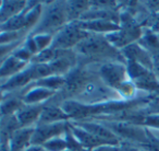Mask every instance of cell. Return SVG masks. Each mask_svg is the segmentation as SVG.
<instances>
[{
	"mask_svg": "<svg viewBox=\"0 0 159 151\" xmlns=\"http://www.w3.org/2000/svg\"><path fill=\"white\" fill-rule=\"evenodd\" d=\"M68 17V9L66 3H53L45 12L44 18L40 20L36 30L37 34H48L51 31L61 30L60 27Z\"/></svg>",
	"mask_w": 159,
	"mask_h": 151,
	"instance_id": "cell-1",
	"label": "cell"
},
{
	"mask_svg": "<svg viewBox=\"0 0 159 151\" xmlns=\"http://www.w3.org/2000/svg\"><path fill=\"white\" fill-rule=\"evenodd\" d=\"M89 36V33L80 27L77 22H73L66 27H62L56 37L52 40L51 47L55 49H64L68 47L79 45L84 38Z\"/></svg>",
	"mask_w": 159,
	"mask_h": 151,
	"instance_id": "cell-2",
	"label": "cell"
},
{
	"mask_svg": "<svg viewBox=\"0 0 159 151\" xmlns=\"http://www.w3.org/2000/svg\"><path fill=\"white\" fill-rule=\"evenodd\" d=\"M66 128H68V124H66L64 122L37 125L32 136L31 146H43L48 140L59 137L62 133H66Z\"/></svg>",
	"mask_w": 159,
	"mask_h": 151,
	"instance_id": "cell-3",
	"label": "cell"
},
{
	"mask_svg": "<svg viewBox=\"0 0 159 151\" xmlns=\"http://www.w3.org/2000/svg\"><path fill=\"white\" fill-rule=\"evenodd\" d=\"M76 47L80 53L86 56H100L102 54L108 55L110 51H115V49L111 48V46L108 44L106 37L97 35L84 38Z\"/></svg>",
	"mask_w": 159,
	"mask_h": 151,
	"instance_id": "cell-4",
	"label": "cell"
},
{
	"mask_svg": "<svg viewBox=\"0 0 159 151\" xmlns=\"http://www.w3.org/2000/svg\"><path fill=\"white\" fill-rule=\"evenodd\" d=\"M111 131H115L116 136L119 135L123 138L132 141H139L146 144L148 140V134L147 131L143 130L141 127H136L135 125L124 124V123H110L107 125Z\"/></svg>",
	"mask_w": 159,
	"mask_h": 151,
	"instance_id": "cell-5",
	"label": "cell"
},
{
	"mask_svg": "<svg viewBox=\"0 0 159 151\" xmlns=\"http://www.w3.org/2000/svg\"><path fill=\"white\" fill-rule=\"evenodd\" d=\"M76 126L81 127L84 130L91 133L92 135L96 136L99 139H102L105 141H107L110 144H117L118 139L116 134H113L110 129L107 126L102 124H98V123H93V122H84V120H80L76 123Z\"/></svg>",
	"mask_w": 159,
	"mask_h": 151,
	"instance_id": "cell-6",
	"label": "cell"
},
{
	"mask_svg": "<svg viewBox=\"0 0 159 151\" xmlns=\"http://www.w3.org/2000/svg\"><path fill=\"white\" fill-rule=\"evenodd\" d=\"M100 75L108 85L116 87L117 89H119L123 83H125L124 80L125 70L119 64L104 65L100 69Z\"/></svg>",
	"mask_w": 159,
	"mask_h": 151,
	"instance_id": "cell-7",
	"label": "cell"
},
{
	"mask_svg": "<svg viewBox=\"0 0 159 151\" xmlns=\"http://www.w3.org/2000/svg\"><path fill=\"white\" fill-rule=\"evenodd\" d=\"M35 128L33 127H21L10 138L9 144L11 151H25L29 147H31L32 136Z\"/></svg>",
	"mask_w": 159,
	"mask_h": 151,
	"instance_id": "cell-8",
	"label": "cell"
},
{
	"mask_svg": "<svg viewBox=\"0 0 159 151\" xmlns=\"http://www.w3.org/2000/svg\"><path fill=\"white\" fill-rule=\"evenodd\" d=\"M69 128H70L73 136L76 138V140L81 144V146H82L83 148H89L93 150V149L97 148V147H100V146H104V144H110L107 141H105V140L99 139V138H97L96 136L92 135L89 131L84 130V129L81 128V127L74 126L73 124H69Z\"/></svg>",
	"mask_w": 159,
	"mask_h": 151,
	"instance_id": "cell-9",
	"label": "cell"
},
{
	"mask_svg": "<svg viewBox=\"0 0 159 151\" xmlns=\"http://www.w3.org/2000/svg\"><path fill=\"white\" fill-rule=\"evenodd\" d=\"M44 106L37 104L23 105L16 114L21 127H30L34 123H38Z\"/></svg>",
	"mask_w": 159,
	"mask_h": 151,
	"instance_id": "cell-10",
	"label": "cell"
},
{
	"mask_svg": "<svg viewBox=\"0 0 159 151\" xmlns=\"http://www.w3.org/2000/svg\"><path fill=\"white\" fill-rule=\"evenodd\" d=\"M123 53L125 55V57L129 58V60H133L135 62H139V65L145 67L146 69L152 68V62L150 60L149 54L144 51L142 47H139V45L130 44L129 46L124 47Z\"/></svg>",
	"mask_w": 159,
	"mask_h": 151,
	"instance_id": "cell-11",
	"label": "cell"
},
{
	"mask_svg": "<svg viewBox=\"0 0 159 151\" xmlns=\"http://www.w3.org/2000/svg\"><path fill=\"white\" fill-rule=\"evenodd\" d=\"M69 116L64 113V111L61 107L59 109V107H56V106H46L44 107L42 114H40V117L38 119L37 125L63 122Z\"/></svg>",
	"mask_w": 159,
	"mask_h": 151,
	"instance_id": "cell-12",
	"label": "cell"
},
{
	"mask_svg": "<svg viewBox=\"0 0 159 151\" xmlns=\"http://www.w3.org/2000/svg\"><path fill=\"white\" fill-rule=\"evenodd\" d=\"M77 24L83 30H91L96 32H117L120 30V27L117 24H115L111 21L107 20H94V21H79Z\"/></svg>",
	"mask_w": 159,
	"mask_h": 151,
	"instance_id": "cell-13",
	"label": "cell"
},
{
	"mask_svg": "<svg viewBox=\"0 0 159 151\" xmlns=\"http://www.w3.org/2000/svg\"><path fill=\"white\" fill-rule=\"evenodd\" d=\"M27 7L25 1H3L1 7V22L5 23L13 17L20 14Z\"/></svg>",
	"mask_w": 159,
	"mask_h": 151,
	"instance_id": "cell-14",
	"label": "cell"
},
{
	"mask_svg": "<svg viewBox=\"0 0 159 151\" xmlns=\"http://www.w3.org/2000/svg\"><path fill=\"white\" fill-rule=\"evenodd\" d=\"M53 94V90L47 89V88L37 87L35 89H32L25 94L24 102L26 104H37L38 102L46 99L50 98Z\"/></svg>",
	"mask_w": 159,
	"mask_h": 151,
	"instance_id": "cell-15",
	"label": "cell"
},
{
	"mask_svg": "<svg viewBox=\"0 0 159 151\" xmlns=\"http://www.w3.org/2000/svg\"><path fill=\"white\" fill-rule=\"evenodd\" d=\"M25 64H26V61H23V60L19 59L16 56H12V57L8 58L5 64H2V67H1V76L6 77V76L19 72L25 66Z\"/></svg>",
	"mask_w": 159,
	"mask_h": 151,
	"instance_id": "cell-16",
	"label": "cell"
},
{
	"mask_svg": "<svg viewBox=\"0 0 159 151\" xmlns=\"http://www.w3.org/2000/svg\"><path fill=\"white\" fill-rule=\"evenodd\" d=\"M89 3L87 1H70L66 5L69 18H82L87 12Z\"/></svg>",
	"mask_w": 159,
	"mask_h": 151,
	"instance_id": "cell-17",
	"label": "cell"
},
{
	"mask_svg": "<svg viewBox=\"0 0 159 151\" xmlns=\"http://www.w3.org/2000/svg\"><path fill=\"white\" fill-rule=\"evenodd\" d=\"M23 106V103L20 99H9L7 101L2 102V107H1V113L3 116L13 115L14 113H18V111Z\"/></svg>",
	"mask_w": 159,
	"mask_h": 151,
	"instance_id": "cell-18",
	"label": "cell"
},
{
	"mask_svg": "<svg viewBox=\"0 0 159 151\" xmlns=\"http://www.w3.org/2000/svg\"><path fill=\"white\" fill-rule=\"evenodd\" d=\"M48 66L50 67L51 72H66L70 68V60L66 56H58L56 59H53L51 62H49Z\"/></svg>",
	"mask_w": 159,
	"mask_h": 151,
	"instance_id": "cell-19",
	"label": "cell"
},
{
	"mask_svg": "<svg viewBox=\"0 0 159 151\" xmlns=\"http://www.w3.org/2000/svg\"><path fill=\"white\" fill-rule=\"evenodd\" d=\"M45 149L47 151H66L68 150V144H66V137L61 138L59 137H56L52 138V139L48 140L46 144H43Z\"/></svg>",
	"mask_w": 159,
	"mask_h": 151,
	"instance_id": "cell-20",
	"label": "cell"
},
{
	"mask_svg": "<svg viewBox=\"0 0 159 151\" xmlns=\"http://www.w3.org/2000/svg\"><path fill=\"white\" fill-rule=\"evenodd\" d=\"M34 41L36 43V46H37L38 51H42L46 46H48L49 44L52 43V37H51L50 34H38V35L34 36Z\"/></svg>",
	"mask_w": 159,
	"mask_h": 151,
	"instance_id": "cell-21",
	"label": "cell"
},
{
	"mask_svg": "<svg viewBox=\"0 0 159 151\" xmlns=\"http://www.w3.org/2000/svg\"><path fill=\"white\" fill-rule=\"evenodd\" d=\"M148 134V140L146 144H144L146 151H159V139L156 137H152V135Z\"/></svg>",
	"mask_w": 159,
	"mask_h": 151,
	"instance_id": "cell-22",
	"label": "cell"
},
{
	"mask_svg": "<svg viewBox=\"0 0 159 151\" xmlns=\"http://www.w3.org/2000/svg\"><path fill=\"white\" fill-rule=\"evenodd\" d=\"M145 124L147 126L154 127V128L159 129V115H150L147 116L145 119Z\"/></svg>",
	"mask_w": 159,
	"mask_h": 151,
	"instance_id": "cell-23",
	"label": "cell"
},
{
	"mask_svg": "<svg viewBox=\"0 0 159 151\" xmlns=\"http://www.w3.org/2000/svg\"><path fill=\"white\" fill-rule=\"evenodd\" d=\"M91 151H120V148L113 146V144H104V146L97 147Z\"/></svg>",
	"mask_w": 159,
	"mask_h": 151,
	"instance_id": "cell-24",
	"label": "cell"
},
{
	"mask_svg": "<svg viewBox=\"0 0 159 151\" xmlns=\"http://www.w3.org/2000/svg\"><path fill=\"white\" fill-rule=\"evenodd\" d=\"M152 29L154 32H158L159 33V13H157L155 19L152 21Z\"/></svg>",
	"mask_w": 159,
	"mask_h": 151,
	"instance_id": "cell-25",
	"label": "cell"
},
{
	"mask_svg": "<svg viewBox=\"0 0 159 151\" xmlns=\"http://www.w3.org/2000/svg\"><path fill=\"white\" fill-rule=\"evenodd\" d=\"M120 151H141V150H139V149L133 146H130V144H124L123 147L120 148Z\"/></svg>",
	"mask_w": 159,
	"mask_h": 151,
	"instance_id": "cell-26",
	"label": "cell"
},
{
	"mask_svg": "<svg viewBox=\"0 0 159 151\" xmlns=\"http://www.w3.org/2000/svg\"><path fill=\"white\" fill-rule=\"evenodd\" d=\"M25 151H47L43 146H31Z\"/></svg>",
	"mask_w": 159,
	"mask_h": 151,
	"instance_id": "cell-27",
	"label": "cell"
},
{
	"mask_svg": "<svg viewBox=\"0 0 159 151\" xmlns=\"http://www.w3.org/2000/svg\"><path fill=\"white\" fill-rule=\"evenodd\" d=\"M1 151H11V149L8 144H1Z\"/></svg>",
	"mask_w": 159,
	"mask_h": 151,
	"instance_id": "cell-28",
	"label": "cell"
}]
</instances>
